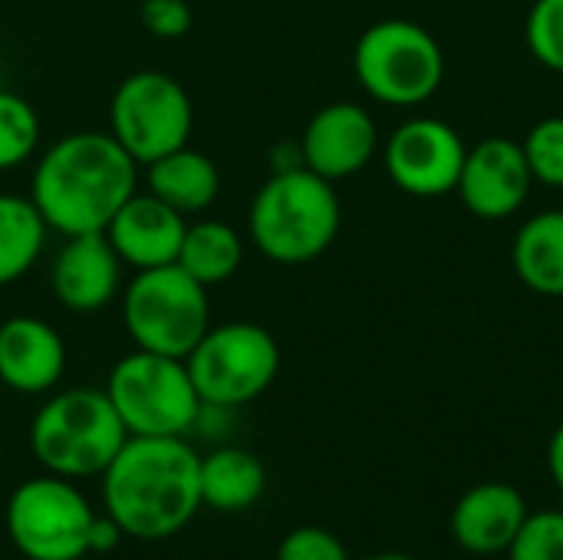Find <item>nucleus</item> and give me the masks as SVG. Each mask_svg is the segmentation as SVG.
<instances>
[{
	"instance_id": "25",
	"label": "nucleus",
	"mask_w": 563,
	"mask_h": 560,
	"mask_svg": "<svg viewBox=\"0 0 563 560\" xmlns=\"http://www.w3.org/2000/svg\"><path fill=\"white\" fill-rule=\"evenodd\" d=\"M521 149L531 165L534 185L541 182L548 188L563 191V116H548L538 125H531Z\"/></svg>"
},
{
	"instance_id": "1",
	"label": "nucleus",
	"mask_w": 563,
	"mask_h": 560,
	"mask_svg": "<svg viewBox=\"0 0 563 560\" xmlns=\"http://www.w3.org/2000/svg\"><path fill=\"white\" fill-rule=\"evenodd\" d=\"M139 191V162L112 132H66L33 162L30 201L46 228L73 238L106 231L112 215Z\"/></svg>"
},
{
	"instance_id": "20",
	"label": "nucleus",
	"mask_w": 563,
	"mask_h": 560,
	"mask_svg": "<svg viewBox=\"0 0 563 560\" xmlns=\"http://www.w3.org/2000/svg\"><path fill=\"white\" fill-rule=\"evenodd\" d=\"M511 264L528 290L563 297V208L541 211L518 228Z\"/></svg>"
},
{
	"instance_id": "2",
	"label": "nucleus",
	"mask_w": 563,
	"mask_h": 560,
	"mask_svg": "<svg viewBox=\"0 0 563 560\" xmlns=\"http://www.w3.org/2000/svg\"><path fill=\"white\" fill-rule=\"evenodd\" d=\"M201 455L181 436H129L102 472L106 515L135 541L178 535L201 508Z\"/></svg>"
},
{
	"instance_id": "11",
	"label": "nucleus",
	"mask_w": 563,
	"mask_h": 560,
	"mask_svg": "<svg viewBox=\"0 0 563 560\" xmlns=\"http://www.w3.org/2000/svg\"><path fill=\"white\" fill-rule=\"evenodd\" d=\"M468 145L455 125L435 116H416L396 125L383 145V165L393 185L412 198L452 195L465 165Z\"/></svg>"
},
{
	"instance_id": "19",
	"label": "nucleus",
	"mask_w": 563,
	"mask_h": 560,
	"mask_svg": "<svg viewBox=\"0 0 563 560\" xmlns=\"http://www.w3.org/2000/svg\"><path fill=\"white\" fill-rule=\"evenodd\" d=\"M201 508H214L224 515L247 512L261 502L267 488V469L264 462L241 449V446H218L208 455H201Z\"/></svg>"
},
{
	"instance_id": "15",
	"label": "nucleus",
	"mask_w": 563,
	"mask_h": 560,
	"mask_svg": "<svg viewBox=\"0 0 563 560\" xmlns=\"http://www.w3.org/2000/svg\"><path fill=\"white\" fill-rule=\"evenodd\" d=\"M66 373V343L59 330L33 314L0 323V383L20 396L49 393Z\"/></svg>"
},
{
	"instance_id": "5",
	"label": "nucleus",
	"mask_w": 563,
	"mask_h": 560,
	"mask_svg": "<svg viewBox=\"0 0 563 560\" xmlns=\"http://www.w3.org/2000/svg\"><path fill=\"white\" fill-rule=\"evenodd\" d=\"M353 73L369 99L393 109H412L439 92L445 79V53L422 23L389 17L360 33L353 46Z\"/></svg>"
},
{
	"instance_id": "12",
	"label": "nucleus",
	"mask_w": 563,
	"mask_h": 560,
	"mask_svg": "<svg viewBox=\"0 0 563 560\" xmlns=\"http://www.w3.org/2000/svg\"><path fill=\"white\" fill-rule=\"evenodd\" d=\"M531 188L534 175L525 158V149L521 142L505 135H488L472 145L455 185L462 205L482 221H505L518 215Z\"/></svg>"
},
{
	"instance_id": "23",
	"label": "nucleus",
	"mask_w": 563,
	"mask_h": 560,
	"mask_svg": "<svg viewBox=\"0 0 563 560\" xmlns=\"http://www.w3.org/2000/svg\"><path fill=\"white\" fill-rule=\"evenodd\" d=\"M40 135L43 122L33 102L13 89H0V172H13L33 162Z\"/></svg>"
},
{
	"instance_id": "4",
	"label": "nucleus",
	"mask_w": 563,
	"mask_h": 560,
	"mask_svg": "<svg viewBox=\"0 0 563 560\" xmlns=\"http://www.w3.org/2000/svg\"><path fill=\"white\" fill-rule=\"evenodd\" d=\"M129 432L106 389L79 386L53 393L30 422L33 459L59 479H92L125 446Z\"/></svg>"
},
{
	"instance_id": "9",
	"label": "nucleus",
	"mask_w": 563,
	"mask_h": 560,
	"mask_svg": "<svg viewBox=\"0 0 563 560\" xmlns=\"http://www.w3.org/2000/svg\"><path fill=\"white\" fill-rule=\"evenodd\" d=\"M191 129L195 106L175 76L139 69L115 86L109 102V132L139 162V168L188 145Z\"/></svg>"
},
{
	"instance_id": "17",
	"label": "nucleus",
	"mask_w": 563,
	"mask_h": 560,
	"mask_svg": "<svg viewBox=\"0 0 563 560\" xmlns=\"http://www.w3.org/2000/svg\"><path fill=\"white\" fill-rule=\"evenodd\" d=\"M531 515L525 495L508 482H482L468 488L449 518L452 541L478 558L505 554L521 531L525 518Z\"/></svg>"
},
{
	"instance_id": "13",
	"label": "nucleus",
	"mask_w": 563,
	"mask_h": 560,
	"mask_svg": "<svg viewBox=\"0 0 563 560\" xmlns=\"http://www.w3.org/2000/svg\"><path fill=\"white\" fill-rule=\"evenodd\" d=\"M303 165L327 182H343L363 172L379 152V129L369 109L340 99L310 116L300 135Z\"/></svg>"
},
{
	"instance_id": "14",
	"label": "nucleus",
	"mask_w": 563,
	"mask_h": 560,
	"mask_svg": "<svg viewBox=\"0 0 563 560\" xmlns=\"http://www.w3.org/2000/svg\"><path fill=\"white\" fill-rule=\"evenodd\" d=\"M122 261L109 238L102 231L92 234H73L59 244L53 267H49V287L59 307L73 314H96L119 300L122 294Z\"/></svg>"
},
{
	"instance_id": "3",
	"label": "nucleus",
	"mask_w": 563,
	"mask_h": 560,
	"mask_svg": "<svg viewBox=\"0 0 563 560\" xmlns=\"http://www.w3.org/2000/svg\"><path fill=\"white\" fill-rule=\"evenodd\" d=\"M343 205L333 182L307 165L271 172L247 208V241L274 264L317 261L340 234Z\"/></svg>"
},
{
	"instance_id": "30",
	"label": "nucleus",
	"mask_w": 563,
	"mask_h": 560,
	"mask_svg": "<svg viewBox=\"0 0 563 560\" xmlns=\"http://www.w3.org/2000/svg\"><path fill=\"white\" fill-rule=\"evenodd\" d=\"M548 469H551L554 485L563 492V422L554 429V436L548 442Z\"/></svg>"
},
{
	"instance_id": "27",
	"label": "nucleus",
	"mask_w": 563,
	"mask_h": 560,
	"mask_svg": "<svg viewBox=\"0 0 563 560\" xmlns=\"http://www.w3.org/2000/svg\"><path fill=\"white\" fill-rule=\"evenodd\" d=\"M277 560H350V551L333 531L317 528V525H303V528H294L290 535L280 538Z\"/></svg>"
},
{
	"instance_id": "29",
	"label": "nucleus",
	"mask_w": 563,
	"mask_h": 560,
	"mask_svg": "<svg viewBox=\"0 0 563 560\" xmlns=\"http://www.w3.org/2000/svg\"><path fill=\"white\" fill-rule=\"evenodd\" d=\"M122 538H125V531L109 515H96L92 528H89V554H109V551H115V545Z\"/></svg>"
},
{
	"instance_id": "8",
	"label": "nucleus",
	"mask_w": 563,
	"mask_h": 560,
	"mask_svg": "<svg viewBox=\"0 0 563 560\" xmlns=\"http://www.w3.org/2000/svg\"><path fill=\"white\" fill-rule=\"evenodd\" d=\"M201 403L241 409L261 399L280 373V347L274 333L254 320L211 323L185 356Z\"/></svg>"
},
{
	"instance_id": "16",
	"label": "nucleus",
	"mask_w": 563,
	"mask_h": 560,
	"mask_svg": "<svg viewBox=\"0 0 563 560\" xmlns=\"http://www.w3.org/2000/svg\"><path fill=\"white\" fill-rule=\"evenodd\" d=\"M188 218L158 201L148 191H135L106 224V238L115 248L119 261L132 271L175 264Z\"/></svg>"
},
{
	"instance_id": "7",
	"label": "nucleus",
	"mask_w": 563,
	"mask_h": 560,
	"mask_svg": "<svg viewBox=\"0 0 563 560\" xmlns=\"http://www.w3.org/2000/svg\"><path fill=\"white\" fill-rule=\"evenodd\" d=\"M106 396L129 436H188L195 432L201 396L185 360L148 350L125 353L106 380Z\"/></svg>"
},
{
	"instance_id": "22",
	"label": "nucleus",
	"mask_w": 563,
	"mask_h": 560,
	"mask_svg": "<svg viewBox=\"0 0 563 560\" xmlns=\"http://www.w3.org/2000/svg\"><path fill=\"white\" fill-rule=\"evenodd\" d=\"M49 228L30 195L0 191V287L26 277L46 251Z\"/></svg>"
},
{
	"instance_id": "31",
	"label": "nucleus",
	"mask_w": 563,
	"mask_h": 560,
	"mask_svg": "<svg viewBox=\"0 0 563 560\" xmlns=\"http://www.w3.org/2000/svg\"><path fill=\"white\" fill-rule=\"evenodd\" d=\"M363 560H419V558H412V554H399V551H386V554H373V558H363Z\"/></svg>"
},
{
	"instance_id": "24",
	"label": "nucleus",
	"mask_w": 563,
	"mask_h": 560,
	"mask_svg": "<svg viewBox=\"0 0 563 560\" xmlns=\"http://www.w3.org/2000/svg\"><path fill=\"white\" fill-rule=\"evenodd\" d=\"M525 43L544 69L563 73V0L531 3L525 20Z\"/></svg>"
},
{
	"instance_id": "28",
	"label": "nucleus",
	"mask_w": 563,
	"mask_h": 560,
	"mask_svg": "<svg viewBox=\"0 0 563 560\" xmlns=\"http://www.w3.org/2000/svg\"><path fill=\"white\" fill-rule=\"evenodd\" d=\"M139 17H142V26L158 40H178L191 30L188 0H142Z\"/></svg>"
},
{
	"instance_id": "32",
	"label": "nucleus",
	"mask_w": 563,
	"mask_h": 560,
	"mask_svg": "<svg viewBox=\"0 0 563 560\" xmlns=\"http://www.w3.org/2000/svg\"><path fill=\"white\" fill-rule=\"evenodd\" d=\"M0 323H3V310H0Z\"/></svg>"
},
{
	"instance_id": "6",
	"label": "nucleus",
	"mask_w": 563,
	"mask_h": 560,
	"mask_svg": "<svg viewBox=\"0 0 563 560\" xmlns=\"http://www.w3.org/2000/svg\"><path fill=\"white\" fill-rule=\"evenodd\" d=\"M122 327L135 350L185 360L211 327V297L178 264L132 271L119 294Z\"/></svg>"
},
{
	"instance_id": "26",
	"label": "nucleus",
	"mask_w": 563,
	"mask_h": 560,
	"mask_svg": "<svg viewBox=\"0 0 563 560\" xmlns=\"http://www.w3.org/2000/svg\"><path fill=\"white\" fill-rule=\"evenodd\" d=\"M505 554L508 560H563V512H531Z\"/></svg>"
},
{
	"instance_id": "21",
	"label": "nucleus",
	"mask_w": 563,
	"mask_h": 560,
	"mask_svg": "<svg viewBox=\"0 0 563 560\" xmlns=\"http://www.w3.org/2000/svg\"><path fill=\"white\" fill-rule=\"evenodd\" d=\"M175 264L195 277L201 287H218L224 281H231L241 264H244V238L234 224L221 221V218H198L188 221L181 248Z\"/></svg>"
},
{
	"instance_id": "10",
	"label": "nucleus",
	"mask_w": 563,
	"mask_h": 560,
	"mask_svg": "<svg viewBox=\"0 0 563 560\" xmlns=\"http://www.w3.org/2000/svg\"><path fill=\"white\" fill-rule=\"evenodd\" d=\"M96 512L73 479L40 475L10 492L7 535L26 560H79L89 554V528Z\"/></svg>"
},
{
	"instance_id": "18",
	"label": "nucleus",
	"mask_w": 563,
	"mask_h": 560,
	"mask_svg": "<svg viewBox=\"0 0 563 560\" xmlns=\"http://www.w3.org/2000/svg\"><path fill=\"white\" fill-rule=\"evenodd\" d=\"M145 191L191 218L208 211L221 195V172L211 155L181 145L145 165Z\"/></svg>"
}]
</instances>
